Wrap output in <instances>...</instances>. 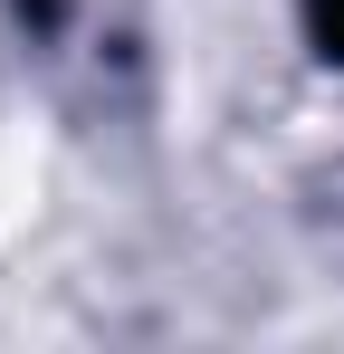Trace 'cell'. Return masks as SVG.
Wrapping results in <instances>:
<instances>
[{
    "label": "cell",
    "instance_id": "obj_1",
    "mask_svg": "<svg viewBox=\"0 0 344 354\" xmlns=\"http://www.w3.org/2000/svg\"><path fill=\"white\" fill-rule=\"evenodd\" d=\"M306 39H316V48L344 67V0H306Z\"/></svg>",
    "mask_w": 344,
    "mask_h": 354
}]
</instances>
